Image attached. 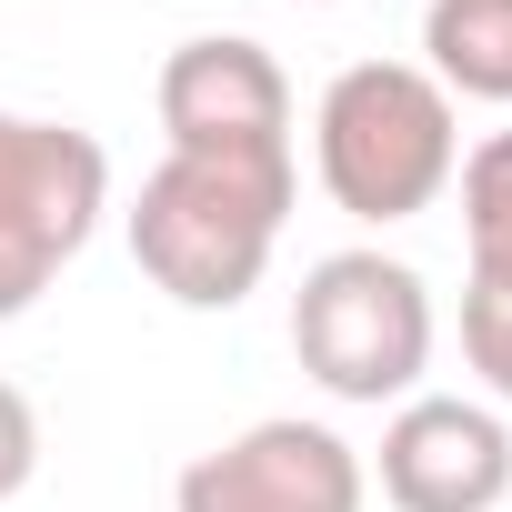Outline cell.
Masks as SVG:
<instances>
[{
  "label": "cell",
  "mask_w": 512,
  "mask_h": 512,
  "mask_svg": "<svg viewBox=\"0 0 512 512\" xmlns=\"http://www.w3.org/2000/svg\"><path fill=\"white\" fill-rule=\"evenodd\" d=\"M462 171V101L422 61H342L312 101V181L342 221H422Z\"/></svg>",
  "instance_id": "1"
},
{
  "label": "cell",
  "mask_w": 512,
  "mask_h": 512,
  "mask_svg": "<svg viewBox=\"0 0 512 512\" xmlns=\"http://www.w3.org/2000/svg\"><path fill=\"white\" fill-rule=\"evenodd\" d=\"M292 191H302V171H241V161L161 151L151 181L121 211L141 282L161 302H181V312H241L251 292H262L272 251H282Z\"/></svg>",
  "instance_id": "2"
},
{
  "label": "cell",
  "mask_w": 512,
  "mask_h": 512,
  "mask_svg": "<svg viewBox=\"0 0 512 512\" xmlns=\"http://www.w3.org/2000/svg\"><path fill=\"white\" fill-rule=\"evenodd\" d=\"M432 342H442V312H432V282L382 241H342L302 272L292 292V362L352 402V412H392L422 392L432 372Z\"/></svg>",
  "instance_id": "3"
},
{
  "label": "cell",
  "mask_w": 512,
  "mask_h": 512,
  "mask_svg": "<svg viewBox=\"0 0 512 512\" xmlns=\"http://www.w3.org/2000/svg\"><path fill=\"white\" fill-rule=\"evenodd\" d=\"M111 211V151L81 121L0 111V322H21Z\"/></svg>",
  "instance_id": "4"
},
{
  "label": "cell",
  "mask_w": 512,
  "mask_h": 512,
  "mask_svg": "<svg viewBox=\"0 0 512 512\" xmlns=\"http://www.w3.org/2000/svg\"><path fill=\"white\" fill-rule=\"evenodd\" d=\"M151 111H161V141L191 151V161H241V171H302L292 161V71L241 41V31H201L161 61L151 81Z\"/></svg>",
  "instance_id": "5"
},
{
  "label": "cell",
  "mask_w": 512,
  "mask_h": 512,
  "mask_svg": "<svg viewBox=\"0 0 512 512\" xmlns=\"http://www.w3.org/2000/svg\"><path fill=\"white\" fill-rule=\"evenodd\" d=\"M362 502H372L362 452L302 412H272V422L191 452L171 482V512H362Z\"/></svg>",
  "instance_id": "6"
},
{
  "label": "cell",
  "mask_w": 512,
  "mask_h": 512,
  "mask_svg": "<svg viewBox=\"0 0 512 512\" xmlns=\"http://www.w3.org/2000/svg\"><path fill=\"white\" fill-rule=\"evenodd\" d=\"M392 512H502L512 502V422L482 392H412L362 462Z\"/></svg>",
  "instance_id": "7"
},
{
  "label": "cell",
  "mask_w": 512,
  "mask_h": 512,
  "mask_svg": "<svg viewBox=\"0 0 512 512\" xmlns=\"http://www.w3.org/2000/svg\"><path fill=\"white\" fill-rule=\"evenodd\" d=\"M452 191H462V362L482 402L512 412V131H482Z\"/></svg>",
  "instance_id": "8"
},
{
  "label": "cell",
  "mask_w": 512,
  "mask_h": 512,
  "mask_svg": "<svg viewBox=\"0 0 512 512\" xmlns=\"http://www.w3.org/2000/svg\"><path fill=\"white\" fill-rule=\"evenodd\" d=\"M422 71L452 101L512 111V0H422Z\"/></svg>",
  "instance_id": "9"
},
{
  "label": "cell",
  "mask_w": 512,
  "mask_h": 512,
  "mask_svg": "<svg viewBox=\"0 0 512 512\" xmlns=\"http://www.w3.org/2000/svg\"><path fill=\"white\" fill-rule=\"evenodd\" d=\"M31 472H41V412L21 382H0V502H21Z\"/></svg>",
  "instance_id": "10"
},
{
  "label": "cell",
  "mask_w": 512,
  "mask_h": 512,
  "mask_svg": "<svg viewBox=\"0 0 512 512\" xmlns=\"http://www.w3.org/2000/svg\"><path fill=\"white\" fill-rule=\"evenodd\" d=\"M302 11H332V0H302Z\"/></svg>",
  "instance_id": "11"
}]
</instances>
